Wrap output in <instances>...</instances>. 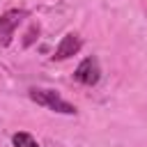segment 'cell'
Segmentation results:
<instances>
[{"mask_svg": "<svg viewBox=\"0 0 147 147\" xmlns=\"http://www.w3.org/2000/svg\"><path fill=\"white\" fill-rule=\"evenodd\" d=\"M30 99L39 106H46L55 113H62V115H76V106H71L69 101H64L57 92L53 90H30Z\"/></svg>", "mask_w": 147, "mask_h": 147, "instance_id": "6da1fadb", "label": "cell"}, {"mask_svg": "<svg viewBox=\"0 0 147 147\" xmlns=\"http://www.w3.org/2000/svg\"><path fill=\"white\" fill-rule=\"evenodd\" d=\"M11 145L14 147H39L37 142H34V138L30 136V133H14V138H11Z\"/></svg>", "mask_w": 147, "mask_h": 147, "instance_id": "5b68a950", "label": "cell"}, {"mask_svg": "<svg viewBox=\"0 0 147 147\" xmlns=\"http://www.w3.org/2000/svg\"><path fill=\"white\" fill-rule=\"evenodd\" d=\"M80 37L76 34V32H69V34H64L62 39H60V44H57V48H55V53H53V62H62V60H67V57H71V55H76L78 51H80Z\"/></svg>", "mask_w": 147, "mask_h": 147, "instance_id": "277c9868", "label": "cell"}, {"mask_svg": "<svg viewBox=\"0 0 147 147\" xmlns=\"http://www.w3.org/2000/svg\"><path fill=\"white\" fill-rule=\"evenodd\" d=\"M28 16L25 9H9L0 16V46H9L11 37H14V30L18 28V23Z\"/></svg>", "mask_w": 147, "mask_h": 147, "instance_id": "7a4b0ae2", "label": "cell"}, {"mask_svg": "<svg viewBox=\"0 0 147 147\" xmlns=\"http://www.w3.org/2000/svg\"><path fill=\"white\" fill-rule=\"evenodd\" d=\"M74 78H76L80 85H96V83H99V78H101L99 60H96V57H85V60L76 67Z\"/></svg>", "mask_w": 147, "mask_h": 147, "instance_id": "3957f363", "label": "cell"}, {"mask_svg": "<svg viewBox=\"0 0 147 147\" xmlns=\"http://www.w3.org/2000/svg\"><path fill=\"white\" fill-rule=\"evenodd\" d=\"M39 37V25L34 23V25H30V30L25 32V37H23V46H30V44H34V39Z\"/></svg>", "mask_w": 147, "mask_h": 147, "instance_id": "8992f818", "label": "cell"}]
</instances>
